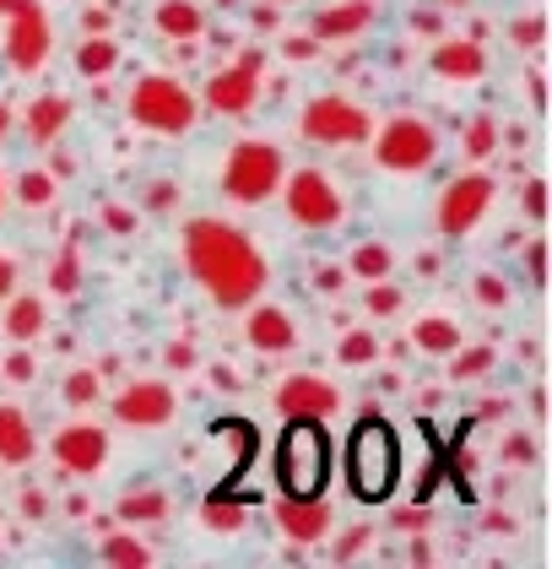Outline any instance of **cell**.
Here are the masks:
<instances>
[{
  "instance_id": "obj_1",
  "label": "cell",
  "mask_w": 552,
  "mask_h": 569,
  "mask_svg": "<svg viewBox=\"0 0 552 569\" xmlns=\"http://www.w3.org/2000/svg\"><path fill=\"white\" fill-rule=\"evenodd\" d=\"M184 261H190V277L212 293L222 309L250 305L260 288H265V261L260 250L228 222L195 218L184 228Z\"/></svg>"
},
{
  "instance_id": "obj_2",
  "label": "cell",
  "mask_w": 552,
  "mask_h": 569,
  "mask_svg": "<svg viewBox=\"0 0 552 569\" xmlns=\"http://www.w3.org/2000/svg\"><path fill=\"white\" fill-rule=\"evenodd\" d=\"M347 488H352V499H363V505H384L390 493H395V482H401V439L395 429L384 423V418H358V429L347 435Z\"/></svg>"
},
{
  "instance_id": "obj_3",
  "label": "cell",
  "mask_w": 552,
  "mask_h": 569,
  "mask_svg": "<svg viewBox=\"0 0 552 569\" xmlns=\"http://www.w3.org/2000/svg\"><path fill=\"white\" fill-rule=\"evenodd\" d=\"M277 482L288 499H320L331 482V435L320 418H288L277 439Z\"/></svg>"
},
{
  "instance_id": "obj_4",
  "label": "cell",
  "mask_w": 552,
  "mask_h": 569,
  "mask_svg": "<svg viewBox=\"0 0 552 569\" xmlns=\"http://www.w3.org/2000/svg\"><path fill=\"white\" fill-rule=\"evenodd\" d=\"M130 120L147 126V131H163V136H184L195 126V98L179 77H141L130 88Z\"/></svg>"
},
{
  "instance_id": "obj_5",
  "label": "cell",
  "mask_w": 552,
  "mask_h": 569,
  "mask_svg": "<svg viewBox=\"0 0 552 569\" xmlns=\"http://www.w3.org/2000/svg\"><path fill=\"white\" fill-rule=\"evenodd\" d=\"M277 184H282V152H277L271 141H239V147L228 152L222 190H228L233 201H250V207H255Z\"/></svg>"
},
{
  "instance_id": "obj_6",
  "label": "cell",
  "mask_w": 552,
  "mask_h": 569,
  "mask_svg": "<svg viewBox=\"0 0 552 569\" xmlns=\"http://www.w3.org/2000/svg\"><path fill=\"white\" fill-rule=\"evenodd\" d=\"M0 17H11V39H6V60H11V71H17V77L43 71L49 44H54L43 6L39 0H0Z\"/></svg>"
},
{
  "instance_id": "obj_7",
  "label": "cell",
  "mask_w": 552,
  "mask_h": 569,
  "mask_svg": "<svg viewBox=\"0 0 552 569\" xmlns=\"http://www.w3.org/2000/svg\"><path fill=\"white\" fill-rule=\"evenodd\" d=\"M298 131H303V141H314V147H352V141H363V136L374 131V120H369L358 103L325 92V98H314V103L303 109Z\"/></svg>"
},
{
  "instance_id": "obj_8",
  "label": "cell",
  "mask_w": 552,
  "mask_h": 569,
  "mask_svg": "<svg viewBox=\"0 0 552 569\" xmlns=\"http://www.w3.org/2000/svg\"><path fill=\"white\" fill-rule=\"evenodd\" d=\"M439 158V131L428 126V120H418V114H395L390 126L380 131V141H374V163H384V169H428Z\"/></svg>"
},
{
  "instance_id": "obj_9",
  "label": "cell",
  "mask_w": 552,
  "mask_h": 569,
  "mask_svg": "<svg viewBox=\"0 0 552 569\" xmlns=\"http://www.w3.org/2000/svg\"><path fill=\"white\" fill-rule=\"evenodd\" d=\"M288 218H293L298 228H337V222L347 218V207H341L337 184L320 174V169H298V174L288 179Z\"/></svg>"
},
{
  "instance_id": "obj_10",
  "label": "cell",
  "mask_w": 552,
  "mask_h": 569,
  "mask_svg": "<svg viewBox=\"0 0 552 569\" xmlns=\"http://www.w3.org/2000/svg\"><path fill=\"white\" fill-rule=\"evenodd\" d=\"M488 201H493V179L488 174H461L444 196H439V233H450V239H461V233H471L476 222H482V212H488Z\"/></svg>"
},
{
  "instance_id": "obj_11",
  "label": "cell",
  "mask_w": 552,
  "mask_h": 569,
  "mask_svg": "<svg viewBox=\"0 0 552 569\" xmlns=\"http://www.w3.org/2000/svg\"><path fill=\"white\" fill-rule=\"evenodd\" d=\"M260 98V54H239L228 71H217L212 82H207V109L217 114H244L250 103Z\"/></svg>"
},
{
  "instance_id": "obj_12",
  "label": "cell",
  "mask_w": 552,
  "mask_h": 569,
  "mask_svg": "<svg viewBox=\"0 0 552 569\" xmlns=\"http://www.w3.org/2000/svg\"><path fill=\"white\" fill-rule=\"evenodd\" d=\"M54 461H60L66 472H77V478H92V472L109 461V435H103L98 423H66V429L54 435Z\"/></svg>"
},
{
  "instance_id": "obj_13",
  "label": "cell",
  "mask_w": 552,
  "mask_h": 569,
  "mask_svg": "<svg viewBox=\"0 0 552 569\" xmlns=\"http://www.w3.org/2000/svg\"><path fill=\"white\" fill-rule=\"evenodd\" d=\"M277 407H282V418H331L341 407V391L320 375H293V380H282Z\"/></svg>"
},
{
  "instance_id": "obj_14",
  "label": "cell",
  "mask_w": 552,
  "mask_h": 569,
  "mask_svg": "<svg viewBox=\"0 0 552 569\" xmlns=\"http://www.w3.org/2000/svg\"><path fill=\"white\" fill-rule=\"evenodd\" d=\"M114 418H120V423H141V429L169 423L173 418V391L163 386V380H136L130 391L114 396Z\"/></svg>"
},
{
  "instance_id": "obj_15",
  "label": "cell",
  "mask_w": 552,
  "mask_h": 569,
  "mask_svg": "<svg viewBox=\"0 0 552 569\" xmlns=\"http://www.w3.org/2000/svg\"><path fill=\"white\" fill-rule=\"evenodd\" d=\"M71 114H77V103L66 98V92H43L28 103V114H22V136L33 141V147H54L60 131L71 126Z\"/></svg>"
},
{
  "instance_id": "obj_16",
  "label": "cell",
  "mask_w": 552,
  "mask_h": 569,
  "mask_svg": "<svg viewBox=\"0 0 552 569\" xmlns=\"http://www.w3.org/2000/svg\"><path fill=\"white\" fill-rule=\"evenodd\" d=\"M277 526L293 537V542H320L325 531H331V510L320 505V499H277Z\"/></svg>"
},
{
  "instance_id": "obj_17",
  "label": "cell",
  "mask_w": 552,
  "mask_h": 569,
  "mask_svg": "<svg viewBox=\"0 0 552 569\" xmlns=\"http://www.w3.org/2000/svg\"><path fill=\"white\" fill-rule=\"evenodd\" d=\"M380 17V0H337L314 17V39H352Z\"/></svg>"
},
{
  "instance_id": "obj_18",
  "label": "cell",
  "mask_w": 552,
  "mask_h": 569,
  "mask_svg": "<svg viewBox=\"0 0 552 569\" xmlns=\"http://www.w3.org/2000/svg\"><path fill=\"white\" fill-rule=\"evenodd\" d=\"M244 337H250V348H260V352H288V348H298V326L277 305L250 309V326H244Z\"/></svg>"
},
{
  "instance_id": "obj_19",
  "label": "cell",
  "mask_w": 552,
  "mask_h": 569,
  "mask_svg": "<svg viewBox=\"0 0 552 569\" xmlns=\"http://www.w3.org/2000/svg\"><path fill=\"white\" fill-rule=\"evenodd\" d=\"M33 450H39V439H33L28 412L6 401V407H0V461H6V467H22V461H33Z\"/></svg>"
},
{
  "instance_id": "obj_20",
  "label": "cell",
  "mask_w": 552,
  "mask_h": 569,
  "mask_svg": "<svg viewBox=\"0 0 552 569\" xmlns=\"http://www.w3.org/2000/svg\"><path fill=\"white\" fill-rule=\"evenodd\" d=\"M433 71L439 77H455V82H471V77L488 71V54H482V44H471V39H444V44L433 49Z\"/></svg>"
},
{
  "instance_id": "obj_21",
  "label": "cell",
  "mask_w": 552,
  "mask_h": 569,
  "mask_svg": "<svg viewBox=\"0 0 552 569\" xmlns=\"http://www.w3.org/2000/svg\"><path fill=\"white\" fill-rule=\"evenodd\" d=\"M212 435H222L233 445V461H228V472H222V488L217 493H228L233 482L244 478V467H250V456H255V423H244V418H222Z\"/></svg>"
},
{
  "instance_id": "obj_22",
  "label": "cell",
  "mask_w": 552,
  "mask_h": 569,
  "mask_svg": "<svg viewBox=\"0 0 552 569\" xmlns=\"http://www.w3.org/2000/svg\"><path fill=\"white\" fill-rule=\"evenodd\" d=\"M152 28H158L163 39H195V33L207 28V17H201V6H195V0H158Z\"/></svg>"
},
{
  "instance_id": "obj_23",
  "label": "cell",
  "mask_w": 552,
  "mask_h": 569,
  "mask_svg": "<svg viewBox=\"0 0 552 569\" xmlns=\"http://www.w3.org/2000/svg\"><path fill=\"white\" fill-rule=\"evenodd\" d=\"M412 342L423 352H433V358H450L461 348V326L450 315H423V320H412Z\"/></svg>"
},
{
  "instance_id": "obj_24",
  "label": "cell",
  "mask_w": 552,
  "mask_h": 569,
  "mask_svg": "<svg viewBox=\"0 0 552 569\" xmlns=\"http://www.w3.org/2000/svg\"><path fill=\"white\" fill-rule=\"evenodd\" d=\"M43 326H49V309H43L33 293L6 305V337H11V342H33V337H43Z\"/></svg>"
},
{
  "instance_id": "obj_25",
  "label": "cell",
  "mask_w": 552,
  "mask_h": 569,
  "mask_svg": "<svg viewBox=\"0 0 552 569\" xmlns=\"http://www.w3.org/2000/svg\"><path fill=\"white\" fill-rule=\"evenodd\" d=\"M347 266H352L358 277H369V282H384L390 266H395V256H390V244H380V239H363V244H352Z\"/></svg>"
},
{
  "instance_id": "obj_26",
  "label": "cell",
  "mask_w": 552,
  "mask_h": 569,
  "mask_svg": "<svg viewBox=\"0 0 552 569\" xmlns=\"http://www.w3.org/2000/svg\"><path fill=\"white\" fill-rule=\"evenodd\" d=\"M173 499L163 488H147V493H126L120 499V521H169Z\"/></svg>"
},
{
  "instance_id": "obj_27",
  "label": "cell",
  "mask_w": 552,
  "mask_h": 569,
  "mask_svg": "<svg viewBox=\"0 0 552 569\" xmlns=\"http://www.w3.org/2000/svg\"><path fill=\"white\" fill-rule=\"evenodd\" d=\"M114 66H120V44H114V39L98 33V39L77 44V71H82V77H103V71H114Z\"/></svg>"
},
{
  "instance_id": "obj_28",
  "label": "cell",
  "mask_w": 552,
  "mask_h": 569,
  "mask_svg": "<svg viewBox=\"0 0 552 569\" xmlns=\"http://www.w3.org/2000/svg\"><path fill=\"white\" fill-rule=\"evenodd\" d=\"M461 147H466L471 163H482V158L499 147V126H493V114H471L466 131H461Z\"/></svg>"
},
{
  "instance_id": "obj_29",
  "label": "cell",
  "mask_w": 552,
  "mask_h": 569,
  "mask_svg": "<svg viewBox=\"0 0 552 569\" xmlns=\"http://www.w3.org/2000/svg\"><path fill=\"white\" fill-rule=\"evenodd\" d=\"M103 559L120 569H147L152 565V553L136 542V537H126V531H114V537H103Z\"/></svg>"
},
{
  "instance_id": "obj_30",
  "label": "cell",
  "mask_w": 552,
  "mask_h": 569,
  "mask_svg": "<svg viewBox=\"0 0 552 569\" xmlns=\"http://www.w3.org/2000/svg\"><path fill=\"white\" fill-rule=\"evenodd\" d=\"M49 288H54V293H77V288H82V256H77V244H66V250L54 256Z\"/></svg>"
},
{
  "instance_id": "obj_31",
  "label": "cell",
  "mask_w": 552,
  "mask_h": 569,
  "mask_svg": "<svg viewBox=\"0 0 552 569\" xmlns=\"http://www.w3.org/2000/svg\"><path fill=\"white\" fill-rule=\"evenodd\" d=\"M341 363H352V369H363V363H374L380 358V337L374 331H347L341 337V348H337Z\"/></svg>"
},
{
  "instance_id": "obj_32",
  "label": "cell",
  "mask_w": 552,
  "mask_h": 569,
  "mask_svg": "<svg viewBox=\"0 0 552 569\" xmlns=\"http://www.w3.org/2000/svg\"><path fill=\"white\" fill-rule=\"evenodd\" d=\"M17 201L22 207H49L54 201V174L49 169H28V174L17 179Z\"/></svg>"
},
{
  "instance_id": "obj_33",
  "label": "cell",
  "mask_w": 552,
  "mask_h": 569,
  "mask_svg": "<svg viewBox=\"0 0 552 569\" xmlns=\"http://www.w3.org/2000/svg\"><path fill=\"white\" fill-rule=\"evenodd\" d=\"M201 521L212 526V531H233V526L244 521V510H239V505H222V493H212V499L201 505Z\"/></svg>"
},
{
  "instance_id": "obj_34",
  "label": "cell",
  "mask_w": 552,
  "mask_h": 569,
  "mask_svg": "<svg viewBox=\"0 0 552 569\" xmlns=\"http://www.w3.org/2000/svg\"><path fill=\"white\" fill-rule=\"evenodd\" d=\"M482 369H493V348H471V352L455 348V363H450V380H471V375H482Z\"/></svg>"
},
{
  "instance_id": "obj_35",
  "label": "cell",
  "mask_w": 552,
  "mask_h": 569,
  "mask_svg": "<svg viewBox=\"0 0 552 569\" xmlns=\"http://www.w3.org/2000/svg\"><path fill=\"white\" fill-rule=\"evenodd\" d=\"M401 288H390V282H374L369 288V315H380V320H390V315H401Z\"/></svg>"
},
{
  "instance_id": "obj_36",
  "label": "cell",
  "mask_w": 552,
  "mask_h": 569,
  "mask_svg": "<svg viewBox=\"0 0 552 569\" xmlns=\"http://www.w3.org/2000/svg\"><path fill=\"white\" fill-rule=\"evenodd\" d=\"M476 299H482L488 309H504L510 305V282L493 277V271H482V277H476Z\"/></svg>"
},
{
  "instance_id": "obj_37",
  "label": "cell",
  "mask_w": 552,
  "mask_h": 569,
  "mask_svg": "<svg viewBox=\"0 0 552 569\" xmlns=\"http://www.w3.org/2000/svg\"><path fill=\"white\" fill-rule=\"evenodd\" d=\"M92 396H98V375H92V369H77V375H66V401L87 407Z\"/></svg>"
},
{
  "instance_id": "obj_38",
  "label": "cell",
  "mask_w": 552,
  "mask_h": 569,
  "mask_svg": "<svg viewBox=\"0 0 552 569\" xmlns=\"http://www.w3.org/2000/svg\"><path fill=\"white\" fill-rule=\"evenodd\" d=\"M510 33H514V44L536 49V44H542V17H525V22H514Z\"/></svg>"
},
{
  "instance_id": "obj_39",
  "label": "cell",
  "mask_w": 552,
  "mask_h": 569,
  "mask_svg": "<svg viewBox=\"0 0 552 569\" xmlns=\"http://www.w3.org/2000/svg\"><path fill=\"white\" fill-rule=\"evenodd\" d=\"M103 222H109L114 233H136V212H130V207H114V201L103 207Z\"/></svg>"
},
{
  "instance_id": "obj_40",
  "label": "cell",
  "mask_w": 552,
  "mask_h": 569,
  "mask_svg": "<svg viewBox=\"0 0 552 569\" xmlns=\"http://www.w3.org/2000/svg\"><path fill=\"white\" fill-rule=\"evenodd\" d=\"M525 212H531V218H542V212H548V184H542V179H531V184H525Z\"/></svg>"
},
{
  "instance_id": "obj_41",
  "label": "cell",
  "mask_w": 552,
  "mask_h": 569,
  "mask_svg": "<svg viewBox=\"0 0 552 569\" xmlns=\"http://www.w3.org/2000/svg\"><path fill=\"white\" fill-rule=\"evenodd\" d=\"M6 380H17V386L33 380V358H28V352H11V358H6Z\"/></svg>"
},
{
  "instance_id": "obj_42",
  "label": "cell",
  "mask_w": 552,
  "mask_h": 569,
  "mask_svg": "<svg viewBox=\"0 0 552 569\" xmlns=\"http://www.w3.org/2000/svg\"><path fill=\"white\" fill-rule=\"evenodd\" d=\"M11 282H17V261H11V256H0V299L11 293Z\"/></svg>"
},
{
  "instance_id": "obj_43",
  "label": "cell",
  "mask_w": 552,
  "mask_h": 569,
  "mask_svg": "<svg viewBox=\"0 0 552 569\" xmlns=\"http://www.w3.org/2000/svg\"><path fill=\"white\" fill-rule=\"evenodd\" d=\"M288 54H293V60H309V54H314V39H288Z\"/></svg>"
},
{
  "instance_id": "obj_44",
  "label": "cell",
  "mask_w": 552,
  "mask_h": 569,
  "mask_svg": "<svg viewBox=\"0 0 552 569\" xmlns=\"http://www.w3.org/2000/svg\"><path fill=\"white\" fill-rule=\"evenodd\" d=\"M147 201H152V207H173V184H152Z\"/></svg>"
},
{
  "instance_id": "obj_45",
  "label": "cell",
  "mask_w": 552,
  "mask_h": 569,
  "mask_svg": "<svg viewBox=\"0 0 552 569\" xmlns=\"http://www.w3.org/2000/svg\"><path fill=\"white\" fill-rule=\"evenodd\" d=\"M504 456H514V461H531V445H525V439H510V445H504Z\"/></svg>"
},
{
  "instance_id": "obj_46",
  "label": "cell",
  "mask_w": 552,
  "mask_h": 569,
  "mask_svg": "<svg viewBox=\"0 0 552 569\" xmlns=\"http://www.w3.org/2000/svg\"><path fill=\"white\" fill-rule=\"evenodd\" d=\"M22 510H28V516H43V493H22Z\"/></svg>"
},
{
  "instance_id": "obj_47",
  "label": "cell",
  "mask_w": 552,
  "mask_h": 569,
  "mask_svg": "<svg viewBox=\"0 0 552 569\" xmlns=\"http://www.w3.org/2000/svg\"><path fill=\"white\" fill-rule=\"evenodd\" d=\"M11 131V109H6V103H0V136Z\"/></svg>"
},
{
  "instance_id": "obj_48",
  "label": "cell",
  "mask_w": 552,
  "mask_h": 569,
  "mask_svg": "<svg viewBox=\"0 0 552 569\" xmlns=\"http://www.w3.org/2000/svg\"><path fill=\"white\" fill-rule=\"evenodd\" d=\"M0 212H6V174H0Z\"/></svg>"
}]
</instances>
